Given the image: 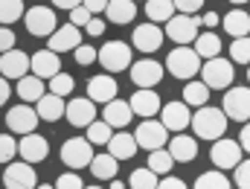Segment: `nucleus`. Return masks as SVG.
I'll list each match as a JSON object with an SVG mask.
<instances>
[{
	"label": "nucleus",
	"instance_id": "obj_4",
	"mask_svg": "<svg viewBox=\"0 0 250 189\" xmlns=\"http://www.w3.org/2000/svg\"><path fill=\"white\" fill-rule=\"evenodd\" d=\"M204 26V21L198 15H175L169 23H166V35L178 44V47H189L195 44V38L201 35L198 29Z\"/></svg>",
	"mask_w": 250,
	"mask_h": 189
},
{
	"label": "nucleus",
	"instance_id": "obj_55",
	"mask_svg": "<svg viewBox=\"0 0 250 189\" xmlns=\"http://www.w3.org/2000/svg\"><path fill=\"white\" fill-rule=\"evenodd\" d=\"M108 189H125V184H123V181H117V178H114V181H111V187H108Z\"/></svg>",
	"mask_w": 250,
	"mask_h": 189
},
{
	"label": "nucleus",
	"instance_id": "obj_38",
	"mask_svg": "<svg viewBox=\"0 0 250 189\" xmlns=\"http://www.w3.org/2000/svg\"><path fill=\"white\" fill-rule=\"evenodd\" d=\"M84 131H87V140H90V143H96V146H108V143H111V137H114V128L108 126L105 120L90 123Z\"/></svg>",
	"mask_w": 250,
	"mask_h": 189
},
{
	"label": "nucleus",
	"instance_id": "obj_9",
	"mask_svg": "<svg viewBox=\"0 0 250 189\" xmlns=\"http://www.w3.org/2000/svg\"><path fill=\"white\" fill-rule=\"evenodd\" d=\"M242 143H236V140H230V137H221V140H215L212 143V151H209V160H212V166H218L221 172H227V169H236L239 163H242Z\"/></svg>",
	"mask_w": 250,
	"mask_h": 189
},
{
	"label": "nucleus",
	"instance_id": "obj_5",
	"mask_svg": "<svg viewBox=\"0 0 250 189\" xmlns=\"http://www.w3.org/2000/svg\"><path fill=\"white\" fill-rule=\"evenodd\" d=\"M201 82L209 87V90H227L230 84H233V62H227V59H209V62H204L201 67Z\"/></svg>",
	"mask_w": 250,
	"mask_h": 189
},
{
	"label": "nucleus",
	"instance_id": "obj_8",
	"mask_svg": "<svg viewBox=\"0 0 250 189\" xmlns=\"http://www.w3.org/2000/svg\"><path fill=\"white\" fill-rule=\"evenodd\" d=\"M134 137H137L140 148L157 151V148H166V143H169V128L163 126L160 120H143V123L137 126V131H134Z\"/></svg>",
	"mask_w": 250,
	"mask_h": 189
},
{
	"label": "nucleus",
	"instance_id": "obj_37",
	"mask_svg": "<svg viewBox=\"0 0 250 189\" xmlns=\"http://www.w3.org/2000/svg\"><path fill=\"white\" fill-rule=\"evenodd\" d=\"M26 12H23V3L21 0H0V26H9L15 21H21Z\"/></svg>",
	"mask_w": 250,
	"mask_h": 189
},
{
	"label": "nucleus",
	"instance_id": "obj_50",
	"mask_svg": "<svg viewBox=\"0 0 250 189\" xmlns=\"http://www.w3.org/2000/svg\"><path fill=\"white\" fill-rule=\"evenodd\" d=\"M108 3H111V0H84L82 6H87L93 15H99V12H105V9H108Z\"/></svg>",
	"mask_w": 250,
	"mask_h": 189
},
{
	"label": "nucleus",
	"instance_id": "obj_43",
	"mask_svg": "<svg viewBox=\"0 0 250 189\" xmlns=\"http://www.w3.org/2000/svg\"><path fill=\"white\" fill-rule=\"evenodd\" d=\"M73 59H76V64H82V67H87V64H93L96 59H99V50H93V47H87V44H82L76 53H73Z\"/></svg>",
	"mask_w": 250,
	"mask_h": 189
},
{
	"label": "nucleus",
	"instance_id": "obj_52",
	"mask_svg": "<svg viewBox=\"0 0 250 189\" xmlns=\"http://www.w3.org/2000/svg\"><path fill=\"white\" fill-rule=\"evenodd\" d=\"M239 143H242V148L250 154V123H245L242 126V134H239Z\"/></svg>",
	"mask_w": 250,
	"mask_h": 189
},
{
	"label": "nucleus",
	"instance_id": "obj_32",
	"mask_svg": "<svg viewBox=\"0 0 250 189\" xmlns=\"http://www.w3.org/2000/svg\"><path fill=\"white\" fill-rule=\"evenodd\" d=\"M195 53H198L204 62L218 59V56H221V38H218L215 32H201V35L195 38Z\"/></svg>",
	"mask_w": 250,
	"mask_h": 189
},
{
	"label": "nucleus",
	"instance_id": "obj_13",
	"mask_svg": "<svg viewBox=\"0 0 250 189\" xmlns=\"http://www.w3.org/2000/svg\"><path fill=\"white\" fill-rule=\"evenodd\" d=\"M163 38H166V32H163L157 23H151V21L134 26V32H131V44H134V50H140V53H154V50H160Z\"/></svg>",
	"mask_w": 250,
	"mask_h": 189
},
{
	"label": "nucleus",
	"instance_id": "obj_6",
	"mask_svg": "<svg viewBox=\"0 0 250 189\" xmlns=\"http://www.w3.org/2000/svg\"><path fill=\"white\" fill-rule=\"evenodd\" d=\"M134 50L125 44V41H108L102 50H99V64L108 70V73H123V70H131L134 64Z\"/></svg>",
	"mask_w": 250,
	"mask_h": 189
},
{
	"label": "nucleus",
	"instance_id": "obj_26",
	"mask_svg": "<svg viewBox=\"0 0 250 189\" xmlns=\"http://www.w3.org/2000/svg\"><path fill=\"white\" fill-rule=\"evenodd\" d=\"M137 148H140V143H137V137L128 134V131H117V134L111 137V143H108V151H111L117 160H131V157L137 154Z\"/></svg>",
	"mask_w": 250,
	"mask_h": 189
},
{
	"label": "nucleus",
	"instance_id": "obj_21",
	"mask_svg": "<svg viewBox=\"0 0 250 189\" xmlns=\"http://www.w3.org/2000/svg\"><path fill=\"white\" fill-rule=\"evenodd\" d=\"M87 96H90L93 102H102V105L114 102V99H117V79L108 76V73L93 76V79L87 82Z\"/></svg>",
	"mask_w": 250,
	"mask_h": 189
},
{
	"label": "nucleus",
	"instance_id": "obj_58",
	"mask_svg": "<svg viewBox=\"0 0 250 189\" xmlns=\"http://www.w3.org/2000/svg\"><path fill=\"white\" fill-rule=\"evenodd\" d=\"M84 189H102V187H96V184H93V187H84Z\"/></svg>",
	"mask_w": 250,
	"mask_h": 189
},
{
	"label": "nucleus",
	"instance_id": "obj_53",
	"mask_svg": "<svg viewBox=\"0 0 250 189\" xmlns=\"http://www.w3.org/2000/svg\"><path fill=\"white\" fill-rule=\"evenodd\" d=\"M50 3H56L59 9H67V12H73V9H76V6H82L84 0H50Z\"/></svg>",
	"mask_w": 250,
	"mask_h": 189
},
{
	"label": "nucleus",
	"instance_id": "obj_33",
	"mask_svg": "<svg viewBox=\"0 0 250 189\" xmlns=\"http://www.w3.org/2000/svg\"><path fill=\"white\" fill-rule=\"evenodd\" d=\"M181 96H184V102H187L189 108H204L207 99H209V87L204 82H187V87H184Z\"/></svg>",
	"mask_w": 250,
	"mask_h": 189
},
{
	"label": "nucleus",
	"instance_id": "obj_35",
	"mask_svg": "<svg viewBox=\"0 0 250 189\" xmlns=\"http://www.w3.org/2000/svg\"><path fill=\"white\" fill-rule=\"evenodd\" d=\"M160 181H157V172H151L148 166L146 169H134L131 178H128V189H157Z\"/></svg>",
	"mask_w": 250,
	"mask_h": 189
},
{
	"label": "nucleus",
	"instance_id": "obj_60",
	"mask_svg": "<svg viewBox=\"0 0 250 189\" xmlns=\"http://www.w3.org/2000/svg\"><path fill=\"white\" fill-rule=\"evenodd\" d=\"M134 3H140V0H134Z\"/></svg>",
	"mask_w": 250,
	"mask_h": 189
},
{
	"label": "nucleus",
	"instance_id": "obj_20",
	"mask_svg": "<svg viewBox=\"0 0 250 189\" xmlns=\"http://www.w3.org/2000/svg\"><path fill=\"white\" fill-rule=\"evenodd\" d=\"M79 47H82V32H79V26H73V23L59 26V29L50 35V44H47V50H53V53H76Z\"/></svg>",
	"mask_w": 250,
	"mask_h": 189
},
{
	"label": "nucleus",
	"instance_id": "obj_24",
	"mask_svg": "<svg viewBox=\"0 0 250 189\" xmlns=\"http://www.w3.org/2000/svg\"><path fill=\"white\" fill-rule=\"evenodd\" d=\"M169 151H172L175 163H189V160L198 157V140L181 131V134H175V137L169 140Z\"/></svg>",
	"mask_w": 250,
	"mask_h": 189
},
{
	"label": "nucleus",
	"instance_id": "obj_25",
	"mask_svg": "<svg viewBox=\"0 0 250 189\" xmlns=\"http://www.w3.org/2000/svg\"><path fill=\"white\" fill-rule=\"evenodd\" d=\"M131 117H134V111H131V102H123V99H114V102H108V105H105V111H102V120H105L111 128H120V131H123L128 123H131Z\"/></svg>",
	"mask_w": 250,
	"mask_h": 189
},
{
	"label": "nucleus",
	"instance_id": "obj_23",
	"mask_svg": "<svg viewBox=\"0 0 250 189\" xmlns=\"http://www.w3.org/2000/svg\"><path fill=\"white\" fill-rule=\"evenodd\" d=\"M35 111L44 123H59L64 114H67V102L64 96H56V93H44L38 102H35Z\"/></svg>",
	"mask_w": 250,
	"mask_h": 189
},
{
	"label": "nucleus",
	"instance_id": "obj_48",
	"mask_svg": "<svg viewBox=\"0 0 250 189\" xmlns=\"http://www.w3.org/2000/svg\"><path fill=\"white\" fill-rule=\"evenodd\" d=\"M157 189H189V187L181 181V178H172V175H166V178L160 181V187H157Z\"/></svg>",
	"mask_w": 250,
	"mask_h": 189
},
{
	"label": "nucleus",
	"instance_id": "obj_39",
	"mask_svg": "<svg viewBox=\"0 0 250 189\" xmlns=\"http://www.w3.org/2000/svg\"><path fill=\"white\" fill-rule=\"evenodd\" d=\"M230 59L236 64H248L250 67V35L248 38H233V44H230Z\"/></svg>",
	"mask_w": 250,
	"mask_h": 189
},
{
	"label": "nucleus",
	"instance_id": "obj_44",
	"mask_svg": "<svg viewBox=\"0 0 250 189\" xmlns=\"http://www.w3.org/2000/svg\"><path fill=\"white\" fill-rule=\"evenodd\" d=\"M56 189H84V184H82V178H79V172H64L62 178L56 181Z\"/></svg>",
	"mask_w": 250,
	"mask_h": 189
},
{
	"label": "nucleus",
	"instance_id": "obj_29",
	"mask_svg": "<svg viewBox=\"0 0 250 189\" xmlns=\"http://www.w3.org/2000/svg\"><path fill=\"white\" fill-rule=\"evenodd\" d=\"M15 90H18L21 102H26V105H29V102H38V99L47 93V90H44V79H38V76H32V73H29V76H23V79L18 82V87H15Z\"/></svg>",
	"mask_w": 250,
	"mask_h": 189
},
{
	"label": "nucleus",
	"instance_id": "obj_57",
	"mask_svg": "<svg viewBox=\"0 0 250 189\" xmlns=\"http://www.w3.org/2000/svg\"><path fill=\"white\" fill-rule=\"evenodd\" d=\"M230 3H250V0H230Z\"/></svg>",
	"mask_w": 250,
	"mask_h": 189
},
{
	"label": "nucleus",
	"instance_id": "obj_22",
	"mask_svg": "<svg viewBox=\"0 0 250 189\" xmlns=\"http://www.w3.org/2000/svg\"><path fill=\"white\" fill-rule=\"evenodd\" d=\"M62 73V59H59V53H53V50H38L35 56H32V76H38V79H53V76H59Z\"/></svg>",
	"mask_w": 250,
	"mask_h": 189
},
{
	"label": "nucleus",
	"instance_id": "obj_11",
	"mask_svg": "<svg viewBox=\"0 0 250 189\" xmlns=\"http://www.w3.org/2000/svg\"><path fill=\"white\" fill-rule=\"evenodd\" d=\"M41 123V117H38V111L32 108V105H26V102H21V105H15V108H9V114H6V126L12 134H32L35 128Z\"/></svg>",
	"mask_w": 250,
	"mask_h": 189
},
{
	"label": "nucleus",
	"instance_id": "obj_36",
	"mask_svg": "<svg viewBox=\"0 0 250 189\" xmlns=\"http://www.w3.org/2000/svg\"><path fill=\"white\" fill-rule=\"evenodd\" d=\"M192 189H230V181H227V175H224L221 169H215V172L198 175V181H195Z\"/></svg>",
	"mask_w": 250,
	"mask_h": 189
},
{
	"label": "nucleus",
	"instance_id": "obj_54",
	"mask_svg": "<svg viewBox=\"0 0 250 189\" xmlns=\"http://www.w3.org/2000/svg\"><path fill=\"white\" fill-rule=\"evenodd\" d=\"M201 21H204V26H218V21H221V18H218L215 12H207V15H204Z\"/></svg>",
	"mask_w": 250,
	"mask_h": 189
},
{
	"label": "nucleus",
	"instance_id": "obj_14",
	"mask_svg": "<svg viewBox=\"0 0 250 189\" xmlns=\"http://www.w3.org/2000/svg\"><path fill=\"white\" fill-rule=\"evenodd\" d=\"M0 73H3L6 79L21 82L23 76L32 73V56H26L23 50H9V53H3V56H0Z\"/></svg>",
	"mask_w": 250,
	"mask_h": 189
},
{
	"label": "nucleus",
	"instance_id": "obj_34",
	"mask_svg": "<svg viewBox=\"0 0 250 189\" xmlns=\"http://www.w3.org/2000/svg\"><path fill=\"white\" fill-rule=\"evenodd\" d=\"M148 169L166 178V175L175 169V157H172V151H169V148H157V151H148Z\"/></svg>",
	"mask_w": 250,
	"mask_h": 189
},
{
	"label": "nucleus",
	"instance_id": "obj_45",
	"mask_svg": "<svg viewBox=\"0 0 250 189\" xmlns=\"http://www.w3.org/2000/svg\"><path fill=\"white\" fill-rule=\"evenodd\" d=\"M236 187L250 189V160H242V163L236 166Z\"/></svg>",
	"mask_w": 250,
	"mask_h": 189
},
{
	"label": "nucleus",
	"instance_id": "obj_30",
	"mask_svg": "<svg viewBox=\"0 0 250 189\" xmlns=\"http://www.w3.org/2000/svg\"><path fill=\"white\" fill-rule=\"evenodd\" d=\"M175 12H178L175 0H146V15L151 23H169Z\"/></svg>",
	"mask_w": 250,
	"mask_h": 189
},
{
	"label": "nucleus",
	"instance_id": "obj_42",
	"mask_svg": "<svg viewBox=\"0 0 250 189\" xmlns=\"http://www.w3.org/2000/svg\"><path fill=\"white\" fill-rule=\"evenodd\" d=\"M93 18H96V15H93L87 6H76V9L70 12V23H73V26H87Z\"/></svg>",
	"mask_w": 250,
	"mask_h": 189
},
{
	"label": "nucleus",
	"instance_id": "obj_1",
	"mask_svg": "<svg viewBox=\"0 0 250 189\" xmlns=\"http://www.w3.org/2000/svg\"><path fill=\"white\" fill-rule=\"evenodd\" d=\"M227 123H230V117L224 114V108L204 105V108H198L192 114V131H195L198 140H212V143L221 140L224 131H227Z\"/></svg>",
	"mask_w": 250,
	"mask_h": 189
},
{
	"label": "nucleus",
	"instance_id": "obj_18",
	"mask_svg": "<svg viewBox=\"0 0 250 189\" xmlns=\"http://www.w3.org/2000/svg\"><path fill=\"white\" fill-rule=\"evenodd\" d=\"M160 123L169 128V131L181 134L184 128L192 126V114H189V105H187V102H166V105H163V111H160Z\"/></svg>",
	"mask_w": 250,
	"mask_h": 189
},
{
	"label": "nucleus",
	"instance_id": "obj_56",
	"mask_svg": "<svg viewBox=\"0 0 250 189\" xmlns=\"http://www.w3.org/2000/svg\"><path fill=\"white\" fill-rule=\"evenodd\" d=\"M38 189H56V184L50 187V184H38Z\"/></svg>",
	"mask_w": 250,
	"mask_h": 189
},
{
	"label": "nucleus",
	"instance_id": "obj_16",
	"mask_svg": "<svg viewBox=\"0 0 250 189\" xmlns=\"http://www.w3.org/2000/svg\"><path fill=\"white\" fill-rule=\"evenodd\" d=\"M67 123L76 128H87L90 123H96V102L90 96H79L67 102Z\"/></svg>",
	"mask_w": 250,
	"mask_h": 189
},
{
	"label": "nucleus",
	"instance_id": "obj_19",
	"mask_svg": "<svg viewBox=\"0 0 250 189\" xmlns=\"http://www.w3.org/2000/svg\"><path fill=\"white\" fill-rule=\"evenodd\" d=\"M128 102H131L134 117H143V120H151L154 114H160V111H163L160 96H157L154 90H148V87H137V93H134Z\"/></svg>",
	"mask_w": 250,
	"mask_h": 189
},
{
	"label": "nucleus",
	"instance_id": "obj_40",
	"mask_svg": "<svg viewBox=\"0 0 250 189\" xmlns=\"http://www.w3.org/2000/svg\"><path fill=\"white\" fill-rule=\"evenodd\" d=\"M73 87H76V82H73V76H67V73H59V76L50 79V93H56V96H70Z\"/></svg>",
	"mask_w": 250,
	"mask_h": 189
},
{
	"label": "nucleus",
	"instance_id": "obj_15",
	"mask_svg": "<svg viewBox=\"0 0 250 189\" xmlns=\"http://www.w3.org/2000/svg\"><path fill=\"white\" fill-rule=\"evenodd\" d=\"M224 114L236 123L250 120V87H230L224 96Z\"/></svg>",
	"mask_w": 250,
	"mask_h": 189
},
{
	"label": "nucleus",
	"instance_id": "obj_46",
	"mask_svg": "<svg viewBox=\"0 0 250 189\" xmlns=\"http://www.w3.org/2000/svg\"><path fill=\"white\" fill-rule=\"evenodd\" d=\"M9 50H15V32L9 26H0V56Z\"/></svg>",
	"mask_w": 250,
	"mask_h": 189
},
{
	"label": "nucleus",
	"instance_id": "obj_59",
	"mask_svg": "<svg viewBox=\"0 0 250 189\" xmlns=\"http://www.w3.org/2000/svg\"><path fill=\"white\" fill-rule=\"evenodd\" d=\"M248 82H250V67H248Z\"/></svg>",
	"mask_w": 250,
	"mask_h": 189
},
{
	"label": "nucleus",
	"instance_id": "obj_2",
	"mask_svg": "<svg viewBox=\"0 0 250 189\" xmlns=\"http://www.w3.org/2000/svg\"><path fill=\"white\" fill-rule=\"evenodd\" d=\"M201 56L195 53V47H175L169 56H166V70L175 76V79H184V82H192L198 73H201Z\"/></svg>",
	"mask_w": 250,
	"mask_h": 189
},
{
	"label": "nucleus",
	"instance_id": "obj_12",
	"mask_svg": "<svg viewBox=\"0 0 250 189\" xmlns=\"http://www.w3.org/2000/svg\"><path fill=\"white\" fill-rule=\"evenodd\" d=\"M131 82L137 87H148L154 90L160 82H163V64L154 62V59H140V62L131 64Z\"/></svg>",
	"mask_w": 250,
	"mask_h": 189
},
{
	"label": "nucleus",
	"instance_id": "obj_27",
	"mask_svg": "<svg viewBox=\"0 0 250 189\" xmlns=\"http://www.w3.org/2000/svg\"><path fill=\"white\" fill-rule=\"evenodd\" d=\"M221 23H224L227 35H233V38H248L250 35V12H245V9L227 12V15L221 18Z\"/></svg>",
	"mask_w": 250,
	"mask_h": 189
},
{
	"label": "nucleus",
	"instance_id": "obj_28",
	"mask_svg": "<svg viewBox=\"0 0 250 189\" xmlns=\"http://www.w3.org/2000/svg\"><path fill=\"white\" fill-rule=\"evenodd\" d=\"M87 169L93 172V178H96V181H114V178H117V172H120V160H117L111 151H105V154H96V157H93V163H90Z\"/></svg>",
	"mask_w": 250,
	"mask_h": 189
},
{
	"label": "nucleus",
	"instance_id": "obj_17",
	"mask_svg": "<svg viewBox=\"0 0 250 189\" xmlns=\"http://www.w3.org/2000/svg\"><path fill=\"white\" fill-rule=\"evenodd\" d=\"M47 151H50V143H47V137H41V134H23L21 137V143H18V154H21V160H26V163H41V160H47Z\"/></svg>",
	"mask_w": 250,
	"mask_h": 189
},
{
	"label": "nucleus",
	"instance_id": "obj_31",
	"mask_svg": "<svg viewBox=\"0 0 250 189\" xmlns=\"http://www.w3.org/2000/svg\"><path fill=\"white\" fill-rule=\"evenodd\" d=\"M105 15H108L111 23H131L134 15H137V3L134 0H111Z\"/></svg>",
	"mask_w": 250,
	"mask_h": 189
},
{
	"label": "nucleus",
	"instance_id": "obj_3",
	"mask_svg": "<svg viewBox=\"0 0 250 189\" xmlns=\"http://www.w3.org/2000/svg\"><path fill=\"white\" fill-rule=\"evenodd\" d=\"M93 157H96V154H93V143H90L87 137H70V140L62 146V163L70 166L73 172L90 166Z\"/></svg>",
	"mask_w": 250,
	"mask_h": 189
},
{
	"label": "nucleus",
	"instance_id": "obj_7",
	"mask_svg": "<svg viewBox=\"0 0 250 189\" xmlns=\"http://www.w3.org/2000/svg\"><path fill=\"white\" fill-rule=\"evenodd\" d=\"M23 23H26L29 35H35V38H50V35L59 29L56 12H53L50 6H32V9H26Z\"/></svg>",
	"mask_w": 250,
	"mask_h": 189
},
{
	"label": "nucleus",
	"instance_id": "obj_41",
	"mask_svg": "<svg viewBox=\"0 0 250 189\" xmlns=\"http://www.w3.org/2000/svg\"><path fill=\"white\" fill-rule=\"evenodd\" d=\"M18 154V140L12 134H0V163H12Z\"/></svg>",
	"mask_w": 250,
	"mask_h": 189
},
{
	"label": "nucleus",
	"instance_id": "obj_51",
	"mask_svg": "<svg viewBox=\"0 0 250 189\" xmlns=\"http://www.w3.org/2000/svg\"><path fill=\"white\" fill-rule=\"evenodd\" d=\"M9 96H12V87H9V79L6 76H0V108L9 102Z\"/></svg>",
	"mask_w": 250,
	"mask_h": 189
},
{
	"label": "nucleus",
	"instance_id": "obj_47",
	"mask_svg": "<svg viewBox=\"0 0 250 189\" xmlns=\"http://www.w3.org/2000/svg\"><path fill=\"white\" fill-rule=\"evenodd\" d=\"M175 6H178L181 15H198V9L204 6V0H175Z\"/></svg>",
	"mask_w": 250,
	"mask_h": 189
},
{
	"label": "nucleus",
	"instance_id": "obj_49",
	"mask_svg": "<svg viewBox=\"0 0 250 189\" xmlns=\"http://www.w3.org/2000/svg\"><path fill=\"white\" fill-rule=\"evenodd\" d=\"M84 32H87V35H93V38H96V35H102V32H105V21L93 18V21H90V23L84 26Z\"/></svg>",
	"mask_w": 250,
	"mask_h": 189
},
{
	"label": "nucleus",
	"instance_id": "obj_10",
	"mask_svg": "<svg viewBox=\"0 0 250 189\" xmlns=\"http://www.w3.org/2000/svg\"><path fill=\"white\" fill-rule=\"evenodd\" d=\"M3 187H6V189H38V175H35L32 163H26V160L6 163Z\"/></svg>",
	"mask_w": 250,
	"mask_h": 189
}]
</instances>
